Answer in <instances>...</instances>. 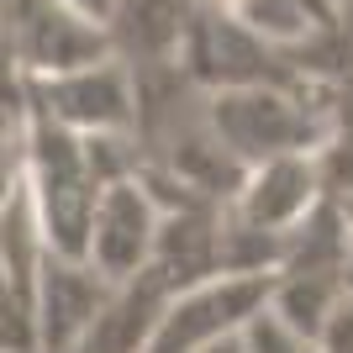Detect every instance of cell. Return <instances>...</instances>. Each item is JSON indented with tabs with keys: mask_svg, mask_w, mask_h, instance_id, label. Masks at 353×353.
Returning a JSON list of instances; mask_svg holds the SVG:
<instances>
[{
	"mask_svg": "<svg viewBox=\"0 0 353 353\" xmlns=\"http://www.w3.org/2000/svg\"><path fill=\"white\" fill-rule=\"evenodd\" d=\"M132 163V137H79L27 101V195L43 253L85 259L90 216H95L105 179L127 174Z\"/></svg>",
	"mask_w": 353,
	"mask_h": 353,
	"instance_id": "1",
	"label": "cell"
},
{
	"mask_svg": "<svg viewBox=\"0 0 353 353\" xmlns=\"http://www.w3.org/2000/svg\"><path fill=\"white\" fill-rule=\"evenodd\" d=\"M338 85H322V90H290V85L211 90L201 117L221 137V148L243 163L280 159V153H322L332 143V132H338Z\"/></svg>",
	"mask_w": 353,
	"mask_h": 353,
	"instance_id": "2",
	"label": "cell"
},
{
	"mask_svg": "<svg viewBox=\"0 0 353 353\" xmlns=\"http://www.w3.org/2000/svg\"><path fill=\"white\" fill-rule=\"evenodd\" d=\"M27 101L79 137H132L137 121L132 74L111 53L79 69L48 74V79H27Z\"/></svg>",
	"mask_w": 353,
	"mask_h": 353,
	"instance_id": "3",
	"label": "cell"
},
{
	"mask_svg": "<svg viewBox=\"0 0 353 353\" xmlns=\"http://www.w3.org/2000/svg\"><path fill=\"white\" fill-rule=\"evenodd\" d=\"M269 295L274 274H211L169 301L148 353H195L216 338H232L269 306Z\"/></svg>",
	"mask_w": 353,
	"mask_h": 353,
	"instance_id": "4",
	"label": "cell"
},
{
	"mask_svg": "<svg viewBox=\"0 0 353 353\" xmlns=\"http://www.w3.org/2000/svg\"><path fill=\"white\" fill-rule=\"evenodd\" d=\"M0 37L27 79H48L111 53L105 27L85 21L63 0H0Z\"/></svg>",
	"mask_w": 353,
	"mask_h": 353,
	"instance_id": "5",
	"label": "cell"
},
{
	"mask_svg": "<svg viewBox=\"0 0 353 353\" xmlns=\"http://www.w3.org/2000/svg\"><path fill=\"white\" fill-rule=\"evenodd\" d=\"M159 221H163V206H159V195L148 190V179L137 174V169L105 179L101 201H95V216H90L85 264L95 269L105 285L132 280L137 269L153 259Z\"/></svg>",
	"mask_w": 353,
	"mask_h": 353,
	"instance_id": "6",
	"label": "cell"
},
{
	"mask_svg": "<svg viewBox=\"0 0 353 353\" xmlns=\"http://www.w3.org/2000/svg\"><path fill=\"white\" fill-rule=\"evenodd\" d=\"M322 201V153H280L248 163L243 185L227 201V216L259 232H290Z\"/></svg>",
	"mask_w": 353,
	"mask_h": 353,
	"instance_id": "7",
	"label": "cell"
},
{
	"mask_svg": "<svg viewBox=\"0 0 353 353\" xmlns=\"http://www.w3.org/2000/svg\"><path fill=\"white\" fill-rule=\"evenodd\" d=\"M111 285L85 264V259H53L43 253L37 269V353H69L79 343V332L90 327V316L101 311Z\"/></svg>",
	"mask_w": 353,
	"mask_h": 353,
	"instance_id": "8",
	"label": "cell"
},
{
	"mask_svg": "<svg viewBox=\"0 0 353 353\" xmlns=\"http://www.w3.org/2000/svg\"><path fill=\"white\" fill-rule=\"evenodd\" d=\"M316 353H353V290H343L332 301V311L322 316V327L311 332Z\"/></svg>",
	"mask_w": 353,
	"mask_h": 353,
	"instance_id": "9",
	"label": "cell"
},
{
	"mask_svg": "<svg viewBox=\"0 0 353 353\" xmlns=\"http://www.w3.org/2000/svg\"><path fill=\"white\" fill-rule=\"evenodd\" d=\"M295 6L306 11V21H311V27H316V32L348 27V21H343V11H338V0H295Z\"/></svg>",
	"mask_w": 353,
	"mask_h": 353,
	"instance_id": "10",
	"label": "cell"
},
{
	"mask_svg": "<svg viewBox=\"0 0 353 353\" xmlns=\"http://www.w3.org/2000/svg\"><path fill=\"white\" fill-rule=\"evenodd\" d=\"M63 6H74V11L85 16V21H95V27H105L111 11H117V0H63Z\"/></svg>",
	"mask_w": 353,
	"mask_h": 353,
	"instance_id": "11",
	"label": "cell"
},
{
	"mask_svg": "<svg viewBox=\"0 0 353 353\" xmlns=\"http://www.w3.org/2000/svg\"><path fill=\"white\" fill-rule=\"evenodd\" d=\"M248 332V327H243ZM243 332H232V338H216V343H206V348H195V353H248V338Z\"/></svg>",
	"mask_w": 353,
	"mask_h": 353,
	"instance_id": "12",
	"label": "cell"
}]
</instances>
